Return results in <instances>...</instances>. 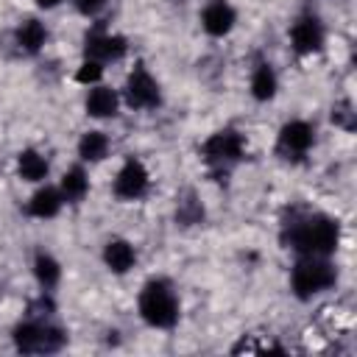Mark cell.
Here are the masks:
<instances>
[{"mask_svg":"<svg viewBox=\"0 0 357 357\" xmlns=\"http://www.w3.org/2000/svg\"><path fill=\"white\" fill-rule=\"evenodd\" d=\"M340 229L329 215H310L290 223L284 243L301 257H329L337 248Z\"/></svg>","mask_w":357,"mask_h":357,"instance_id":"cell-1","label":"cell"},{"mask_svg":"<svg viewBox=\"0 0 357 357\" xmlns=\"http://www.w3.org/2000/svg\"><path fill=\"white\" fill-rule=\"evenodd\" d=\"M139 315L148 326L156 329H170L178 321V298L173 287L162 279H153L142 287L139 293Z\"/></svg>","mask_w":357,"mask_h":357,"instance_id":"cell-2","label":"cell"},{"mask_svg":"<svg viewBox=\"0 0 357 357\" xmlns=\"http://www.w3.org/2000/svg\"><path fill=\"white\" fill-rule=\"evenodd\" d=\"M335 282H337V271L326 262V257H304L290 273V287L301 301L329 290Z\"/></svg>","mask_w":357,"mask_h":357,"instance_id":"cell-3","label":"cell"},{"mask_svg":"<svg viewBox=\"0 0 357 357\" xmlns=\"http://www.w3.org/2000/svg\"><path fill=\"white\" fill-rule=\"evenodd\" d=\"M67 343L64 329L47 324V321H25L14 326V346L22 354H53Z\"/></svg>","mask_w":357,"mask_h":357,"instance_id":"cell-4","label":"cell"},{"mask_svg":"<svg viewBox=\"0 0 357 357\" xmlns=\"http://www.w3.org/2000/svg\"><path fill=\"white\" fill-rule=\"evenodd\" d=\"M201 153L209 165H231L237 159L245 156V137L234 128H223V131H215L204 145H201Z\"/></svg>","mask_w":357,"mask_h":357,"instance_id":"cell-5","label":"cell"},{"mask_svg":"<svg viewBox=\"0 0 357 357\" xmlns=\"http://www.w3.org/2000/svg\"><path fill=\"white\" fill-rule=\"evenodd\" d=\"M159 100H162V92L156 78L142 64H137L126 78V103L131 109H153L159 106Z\"/></svg>","mask_w":357,"mask_h":357,"instance_id":"cell-6","label":"cell"},{"mask_svg":"<svg viewBox=\"0 0 357 357\" xmlns=\"http://www.w3.org/2000/svg\"><path fill=\"white\" fill-rule=\"evenodd\" d=\"M312 142H315V128L307 120H290V123L282 126L279 139H276V148H279L282 156L298 159V156H304L312 148Z\"/></svg>","mask_w":357,"mask_h":357,"instance_id":"cell-7","label":"cell"},{"mask_svg":"<svg viewBox=\"0 0 357 357\" xmlns=\"http://www.w3.org/2000/svg\"><path fill=\"white\" fill-rule=\"evenodd\" d=\"M148 170L139 159H128L120 170H117V178H114V195L123 198V201H137L148 192Z\"/></svg>","mask_w":357,"mask_h":357,"instance_id":"cell-8","label":"cell"},{"mask_svg":"<svg viewBox=\"0 0 357 357\" xmlns=\"http://www.w3.org/2000/svg\"><path fill=\"white\" fill-rule=\"evenodd\" d=\"M290 42H293V50L301 53V56H310V53H318L321 45H324V25L318 17L312 14H304L293 22L290 28Z\"/></svg>","mask_w":357,"mask_h":357,"instance_id":"cell-9","label":"cell"},{"mask_svg":"<svg viewBox=\"0 0 357 357\" xmlns=\"http://www.w3.org/2000/svg\"><path fill=\"white\" fill-rule=\"evenodd\" d=\"M126 50H128V45L120 33L92 31V33H86V42H84L86 59H95V61H117L126 56Z\"/></svg>","mask_w":357,"mask_h":357,"instance_id":"cell-10","label":"cell"},{"mask_svg":"<svg viewBox=\"0 0 357 357\" xmlns=\"http://www.w3.org/2000/svg\"><path fill=\"white\" fill-rule=\"evenodd\" d=\"M237 22V14L229 0H209L201 11V25L209 36H226Z\"/></svg>","mask_w":357,"mask_h":357,"instance_id":"cell-11","label":"cell"},{"mask_svg":"<svg viewBox=\"0 0 357 357\" xmlns=\"http://www.w3.org/2000/svg\"><path fill=\"white\" fill-rule=\"evenodd\" d=\"M103 262H106V268L112 273H128L134 268V262H137V251H134V245L128 240L114 237L103 248Z\"/></svg>","mask_w":357,"mask_h":357,"instance_id":"cell-12","label":"cell"},{"mask_svg":"<svg viewBox=\"0 0 357 357\" xmlns=\"http://www.w3.org/2000/svg\"><path fill=\"white\" fill-rule=\"evenodd\" d=\"M64 198L59 192V187H39L31 201H28V215L31 218H39V220H47V218H56L59 209H61Z\"/></svg>","mask_w":357,"mask_h":357,"instance_id":"cell-13","label":"cell"},{"mask_svg":"<svg viewBox=\"0 0 357 357\" xmlns=\"http://www.w3.org/2000/svg\"><path fill=\"white\" fill-rule=\"evenodd\" d=\"M117 106H120V98L109 86H92L89 95H86V114L89 117H98V120L114 117L117 114Z\"/></svg>","mask_w":357,"mask_h":357,"instance_id":"cell-14","label":"cell"},{"mask_svg":"<svg viewBox=\"0 0 357 357\" xmlns=\"http://www.w3.org/2000/svg\"><path fill=\"white\" fill-rule=\"evenodd\" d=\"M17 45H20V50H25V53H39L42 50V45H45V39H47V28L39 22V20H25V22H20V28H17Z\"/></svg>","mask_w":357,"mask_h":357,"instance_id":"cell-15","label":"cell"},{"mask_svg":"<svg viewBox=\"0 0 357 357\" xmlns=\"http://www.w3.org/2000/svg\"><path fill=\"white\" fill-rule=\"evenodd\" d=\"M17 170H20V178H25V181H45L47 178V159L39 151L28 148L17 156Z\"/></svg>","mask_w":357,"mask_h":357,"instance_id":"cell-16","label":"cell"},{"mask_svg":"<svg viewBox=\"0 0 357 357\" xmlns=\"http://www.w3.org/2000/svg\"><path fill=\"white\" fill-rule=\"evenodd\" d=\"M59 192H61V198L70 201V204L81 201V198L89 192V178H86L84 167H70V170L61 176V181H59Z\"/></svg>","mask_w":357,"mask_h":357,"instance_id":"cell-17","label":"cell"},{"mask_svg":"<svg viewBox=\"0 0 357 357\" xmlns=\"http://www.w3.org/2000/svg\"><path fill=\"white\" fill-rule=\"evenodd\" d=\"M33 276H36V282H39L42 290H53V287L59 284V279H61V265H59V259L50 257V254H45V251H39V254L33 257Z\"/></svg>","mask_w":357,"mask_h":357,"instance_id":"cell-18","label":"cell"},{"mask_svg":"<svg viewBox=\"0 0 357 357\" xmlns=\"http://www.w3.org/2000/svg\"><path fill=\"white\" fill-rule=\"evenodd\" d=\"M109 153V137L103 131H86L78 139V156L84 162H100Z\"/></svg>","mask_w":357,"mask_h":357,"instance_id":"cell-19","label":"cell"},{"mask_svg":"<svg viewBox=\"0 0 357 357\" xmlns=\"http://www.w3.org/2000/svg\"><path fill=\"white\" fill-rule=\"evenodd\" d=\"M279 89V81H276V73L271 64H259L251 75V95L257 100H271Z\"/></svg>","mask_w":357,"mask_h":357,"instance_id":"cell-20","label":"cell"},{"mask_svg":"<svg viewBox=\"0 0 357 357\" xmlns=\"http://www.w3.org/2000/svg\"><path fill=\"white\" fill-rule=\"evenodd\" d=\"M201 218H204V206L198 204V198L192 192H184L176 206V220L184 226H192V223H201Z\"/></svg>","mask_w":357,"mask_h":357,"instance_id":"cell-21","label":"cell"},{"mask_svg":"<svg viewBox=\"0 0 357 357\" xmlns=\"http://www.w3.org/2000/svg\"><path fill=\"white\" fill-rule=\"evenodd\" d=\"M100 75H103V61L84 59V64H81L78 73H75V81H78V84H98Z\"/></svg>","mask_w":357,"mask_h":357,"instance_id":"cell-22","label":"cell"},{"mask_svg":"<svg viewBox=\"0 0 357 357\" xmlns=\"http://www.w3.org/2000/svg\"><path fill=\"white\" fill-rule=\"evenodd\" d=\"M332 120H335V126H340V128L351 131V128H354V112H351V103H349V100H343V103L332 106Z\"/></svg>","mask_w":357,"mask_h":357,"instance_id":"cell-23","label":"cell"},{"mask_svg":"<svg viewBox=\"0 0 357 357\" xmlns=\"http://www.w3.org/2000/svg\"><path fill=\"white\" fill-rule=\"evenodd\" d=\"M103 6H106V0H75V8H78L81 14H86V17L98 14Z\"/></svg>","mask_w":357,"mask_h":357,"instance_id":"cell-24","label":"cell"},{"mask_svg":"<svg viewBox=\"0 0 357 357\" xmlns=\"http://www.w3.org/2000/svg\"><path fill=\"white\" fill-rule=\"evenodd\" d=\"M59 3H61V0H36V6H39V8H56Z\"/></svg>","mask_w":357,"mask_h":357,"instance_id":"cell-25","label":"cell"}]
</instances>
